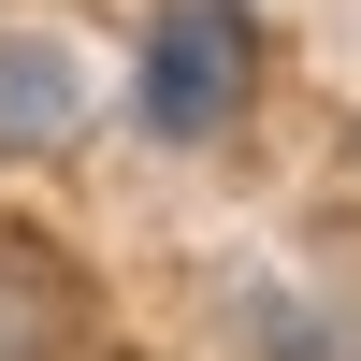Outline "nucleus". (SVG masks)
Masks as SVG:
<instances>
[{
  "mask_svg": "<svg viewBox=\"0 0 361 361\" xmlns=\"http://www.w3.org/2000/svg\"><path fill=\"white\" fill-rule=\"evenodd\" d=\"M246 0H173L159 29H145V58H130V116L159 145H217L231 116H246Z\"/></svg>",
  "mask_w": 361,
  "mask_h": 361,
  "instance_id": "nucleus-1",
  "label": "nucleus"
},
{
  "mask_svg": "<svg viewBox=\"0 0 361 361\" xmlns=\"http://www.w3.org/2000/svg\"><path fill=\"white\" fill-rule=\"evenodd\" d=\"M73 116H87L73 58H58V44H0V159H44V145H73Z\"/></svg>",
  "mask_w": 361,
  "mask_h": 361,
  "instance_id": "nucleus-2",
  "label": "nucleus"
},
{
  "mask_svg": "<svg viewBox=\"0 0 361 361\" xmlns=\"http://www.w3.org/2000/svg\"><path fill=\"white\" fill-rule=\"evenodd\" d=\"M58 318H73V289L29 246H0V361H58Z\"/></svg>",
  "mask_w": 361,
  "mask_h": 361,
  "instance_id": "nucleus-3",
  "label": "nucleus"
}]
</instances>
